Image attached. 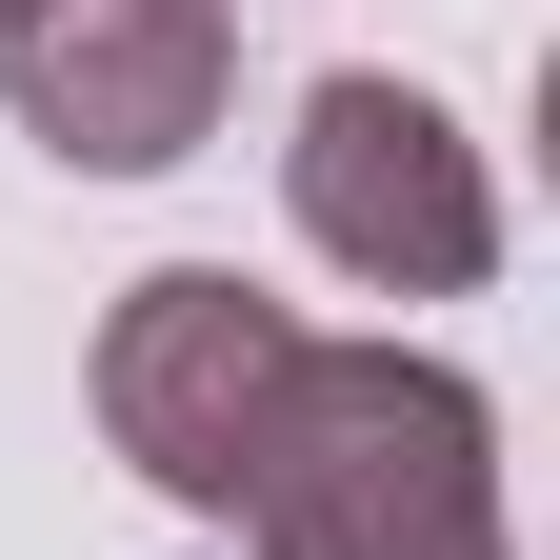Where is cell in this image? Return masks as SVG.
Listing matches in <instances>:
<instances>
[{
  "label": "cell",
  "mask_w": 560,
  "mask_h": 560,
  "mask_svg": "<svg viewBox=\"0 0 560 560\" xmlns=\"http://www.w3.org/2000/svg\"><path fill=\"white\" fill-rule=\"evenodd\" d=\"M241 560H521L501 540V400L400 340H301L260 420Z\"/></svg>",
  "instance_id": "1"
},
{
  "label": "cell",
  "mask_w": 560,
  "mask_h": 560,
  "mask_svg": "<svg viewBox=\"0 0 560 560\" xmlns=\"http://www.w3.org/2000/svg\"><path fill=\"white\" fill-rule=\"evenodd\" d=\"M301 301H260L241 260H161V280H120V320H101V441L161 480L180 521H241V480H260V420L280 381H301Z\"/></svg>",
  "instance_id": "2"
},
{
  "label": "cell",
  "mask_w": 560,
  "mask_h": 560,
  "mask_svg": "<svg viewBox=\"0 0 560 560\" xmlns=\"http://www.w3.org/2000/svg\"><path fill=\"white\" fill-rule=\"evenodd\" d=\"M280 200H301V241H320L340 280H381V301H460V280H501V180H480V140L420 101V81H381V60L301 81Z\"/></svg>",
  "instance_id": "3"
},
{
  "label": "cell",
  "mask_w": 560,
  "mask_h": 560,
  "mask_svg": "<svg viewBox=\"0 0 560 560\" xmlns=\"http://www.w3.org/2000/svg\"><path fill=\"white\" fill-rule=\"evenodd\" d=\"M221 81H241V0H21V21H0V101L81 180L200 161V140H221Z\"/></svg>",
  "instance_id": "4"
},
{
  "label": "cell",
  "mask_w": 560,
  "mask_h": 560,
  "mask_svg": "<svg viewBox=\"0 0 560 560\" xmlns=\"http://www.w3.org/2000/svg\"><path fill=\"white\" fill-rule=\"evenodd\" d=\"M0 21H21V0H0Z\"/></svg>",
  "instance_id": "5"
}]
</instances>
